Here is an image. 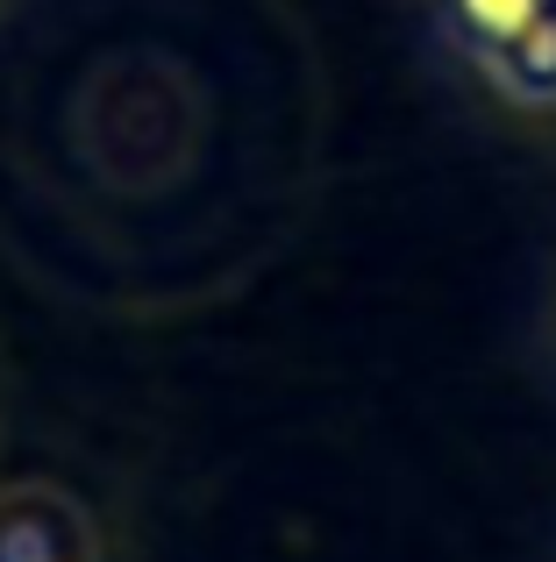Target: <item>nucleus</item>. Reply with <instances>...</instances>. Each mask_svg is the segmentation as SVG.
I'll use <instances>...</instances> for the list:
<instances>
[{
	"label": "nucleus",
	"instance_id": "nucleus-3",
	"mask_svg": "<svg viewBox=\"0 0 556 562\" xmlns=\"http://www.w3.org/2000/svg\"><path fill=\"white\" fill-rule=\"evenodd\" d=\"M543 8V0H435V22H443V36H449V50L457 57H492L507 36H514L529 14Z\"/></svg>",
	"mask_w": 556,
	"mask_h": 562
},
{
	"label": "nucleus",
	"instance_id": "nucleus-1",
	"mask_svg": "<svg viewBox=\"0 0 556 562\" xmlns=\"http://www.w3.org/2000/svg\"><path fill=\"white\" fill-rule=\"evenodd\" d=\"M0 562H93V527L65 492H0Z\"/></svg>",
	"mask_w": 556,
	"mask_h": 562
},
{
	"label": "nucleus",
	"instance_id": "nucleus-2",
	"mask_svg": "<svg viewBox=\"0 0 556 562\" xmlns=\"http://www.w3.org/2000/svg\"><path fill=\"white\" fill-rule=\"evenodd\" d=\"M478 71L492 79V93H500L507 108L549 114L556 108V0H543L492 57H478Z\"/></svg>",
	"mask_w": 556,
	"mask_h": 562
}]
</instances>
